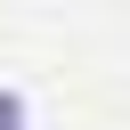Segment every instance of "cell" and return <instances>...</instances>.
Instances as JSON below:
<instances>
[{"label": "cell", "mask_w": 130, "mask_h": 130, "mask_svg": "<svg viewBox=\"0 0 130 130\" xmlns=\"http://www.w3.org/2000/svg\"><path fill=\"white\" fill-rule=\"evenodd\" d=\"M0 130H24V98L16 89H0Z\"/></svg>", "instance_id": "cell-1"}]
</instances>
